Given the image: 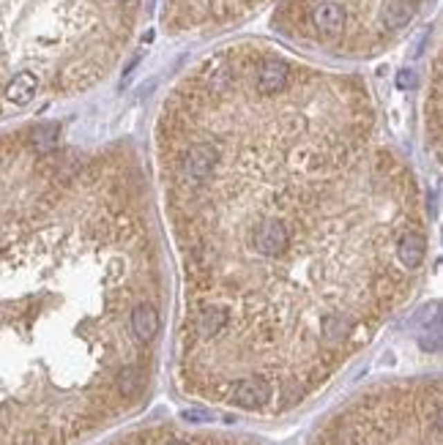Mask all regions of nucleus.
Masks as SVG:
<instances>
[{
	"instance_id": "obj_9",
	"label": "nucleus",
	"mask_w": 443,
	"mask_h": 445,
	"mask_svg": "<svg viewBox=\"0 0 443 445\" xmlns=\"http://www.w3.org/2000/svg\"><path fill=\"white\" fill-rule=\"evenodd\" d=\"M227 320H230V314H227L224 306H208L197 317V334L203 336V339H211V336H217L227 325Z\"/></svg>"
},
{
	"instance_id": "obj_8",
	"label": "nucleus",
	"mask_w": 443,
	"mask_h": 445,
	"mask_svg": "<svg viewBox=\"0 0 443 445\" xmlns=\"http://www.w3.org/2000/svg\"><path fill=\"white\" fill-rule=\"evenodd\" d=\"M132 331L140 341H151L159 334V314L151 303H137L132 312Z\"/></svg>"
},
{
	"instance_id": "obj_5",
	"label": "nucleus",
	"mask_w": 443,
	"mask_h": 445,
	"mask_svg": "<svg viewBox=\"0 0 443 445\" xmlns=\"http://www.w3.org/2000/svg\"><path fill=\"white\" fill-rule=\"evenodd\" d=\"M287 77H290V68L282 57H269L263 60L260 66V74H257V91L263 96H277L279 91L287 85Z\"/></svg>"
},
{
	"instance_id": "obj_15",
	"label": "nucleus",
	"mask_w": 443,
	"mask_h": 445,
	"mask_svg": "<svg viewBox=\"0 0 443 445\" xmlns=\"http://www.w3.org/2000/svg\"><path fill=\"white\" fill-rule=\"evenodd\" d=\"M120 3H126V0H120Z\"/></svg>"
},
{
	"instance_id": "obj_4",
	"label": "nucleus",
	"mask_w": 443,
	"mask_h": 445,
	"mask_svg": "<svg viewBox=\"0 0 443 445\" xmlns=\"http://www.w3.org/2000/svg\"><path fill=\"white\" fill-rule=\"evenodd\" d=\"M269 399H271V388L260 377H246V380L235 383V388H233V401L238 407H246V410H257Z\"/></svg>"
},
{
	"instance_id": "obj_14",
	"label": "nucleus",
	"mask_w": 443,
	"mask_h": 445,
	"mask_svg": "<svg viewBox=\"0 0 443 445\" xmlns=\"http://www.w3.org/2000/svg\"><path fill=\"white\" fill-rule=\"evenodd\" d=\"M170 445H186V443H170Z\"/></svg>"
},
{
	"instance_id": "obj_1",
	"label": "nucleus",
	"mask_w": 443,
	"mask_h": 445,
	"mask_svg": "<svg viewBox=\"0 0 443 445\" xmlns=\"http://www.w3.org/2000/svg\"><path fill=\"white\" fill-rule=\"evenodd\" d=\"M287 243H290L287 227L279 222V219H266V222L257 227V232H255V249L263 257H279V254H284Z\"/></svg>"
},
{
	"instance_id": "obj_3",
	"label": "nucleus",
	"mask_w": 443,
	"mask_h": 445,
	"mask_svg": "<svg viewBox=\"0 0 443 445\" xmlns=\"http://www.w3.org/2000/svg\"><path fill=\"white\" fill-rule=\"evenodd\" d=\"M345 19H347V14H345L342 3H336V0H320V3L312 8V22H315V28H318L320 33H326V36L342 33V30H345Z\"/></svg>"
},
{
	"instance_id": "obj_2",
	"label": "nucleus",
	"mask_w": 443,
	"mask_h": 445,
	"mask_svg": "<svg viewBox=\"0 0 443 445\" xmlns=\"http://www.w3.org/2000/svg\"><path fill=\"white\" fill-rule=\"evenodd\" d=\"M217 162H219V151L214 145H206V142L203 145H192L189 153L183 156V172L189 178H195V180H206L214 172Z\"/></svg>"
},
{
	"instance_id": "obj_13",
	"label": "nucleus",
	"mask_w": 443,
	"mask_h": 445,
	"mask_svg": "<svg viewBox=\"0 0 443 445\" xmlns=\"http://www.w3.org/2000/svg\"><path fill=\"white\" fill-rule=\"evenodd\" d=\"M183 421H192V424L211 421V413H203V410H186V413H183Z\"/></svg>"
},
{
	"instance_id": "obj_12",
	"label": "nucleus",
	"mask_w": 443,
	"mask_h": 445,
	"mask_svg": "<svg viewBox=\"0 0 443 445\" xmlns=\"http://www.w3.org/2000/svg\"><path fill=\"white\" fill-rule=\"evenodd\" d=\"M397 88H399V91H408V88H416V74H413L410 68H402V71L397 74Z\"/></svg>"
},
{
	"instance_id": "obj_11",
	"label": "nucleus",
	"mask_w": 443,
	"mask_h": 445,
	"mask_svg": "<svg viewBox=\"0 0 443 445\" xmlns=\"http://www.w3.org/2000/svg\"><path fill=\"white\" fill-rule=\"evenodd\" d=\"M33 148L39 153H50L57 148V140H60V123H42L33 129Z\"/></svg>"
},
{
	"instance_id": "obj_7",
	"label": "nucleus",
	"mask_w": 443,
	"mask_h": 445,
	"mask_svg": "<svg viewBox=\"0 0 443 445\" xmlns=\"http://www.w3.org/2000/svg\"><path fill=\"white\" fill-rule=\"evenodd\" d=\"M424 254H427V240H424V235H419V232H405V235L399 238V243H397V257H399L402 265L416 268V265L424 263Z\"/></svg>"
},
{
	"instance_id": "obj_6",
	"label": "nucleus",
	"mask_w": 443,
	"mask_h": 445,
	"mask_svg": "<svg viewBox=\"0 0 443 445\" xmlns=\"http://www.w3.org/2000/svg\"><path fill=\"white\" fill-rule=\"evenodd\" d=\"M36 91H39V77L33 71H19L6 88V102L17 104V107H25L36 96Z\"/></svg>"
},
{
	"instance_id": "obj_10",
	"label": "nucleus",
	"mask_w": 443,
	"mask_h": 445,
	"mask_svg": "<svg viewBox=\"0 0 443 445\" xmlns=\"http://www.w3.org/2000/svg\"><path fill=\"white\" fill-rule=\"evenodd\" d=\"M413 14H416L413 0H394V3H388L386 11H383V25H386L388 30H402L413 19Z\"/></svg>"
}]
</instances>
